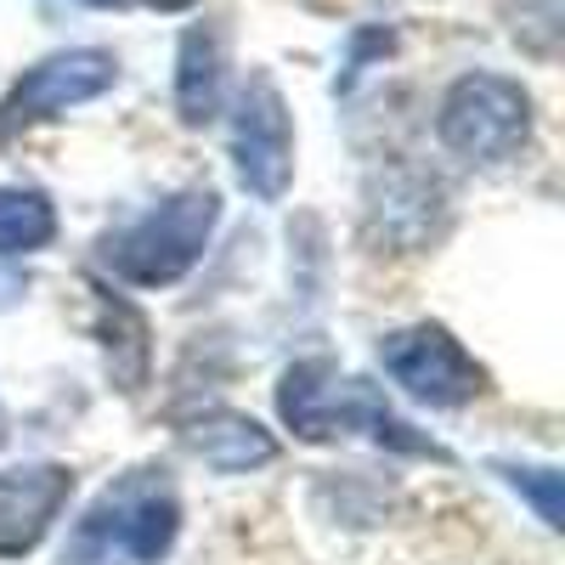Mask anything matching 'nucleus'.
I'll return each mask as SVG.
<instances>
[{
	"label": "nucleus",
	"instance_id": "nucleus-1",
	"mask_svg": "<svg viewBox=\"0 0 565 565\" xmlns=\"http://www.w3.org/2000/svg\"><path fill=\"white\" fill-rule=\"evenodd\" d=\"M181 532V503L164 469H130L79 521L63 565H159Z\"/></svg>",
	"mask_w": 565,
	"mask_h": 565
},
{
	"label": "nucleus",
	"instance_id": "nucleus-2",
	"mask_svg": "<svg viewBox=\"0 0 565 565\" xmlns=\"http://www.w3.org/2000/svg\"><path fill=\"white\" fill-rule=\"evenodd\" d=\"M277 413H282V424H289L295 436H306V441H328V436H345V430H373L380 441H391V447H402V452H430V458H441L436 441L413 436L407 424H402L380 396H373L362 380H345V373L328 362V356H306V362H295L289 373H282Z\"/></svg>",
	"mask_w": 565,
	"mask_h": 565
},
{
	"label": "nucleus",
	"instance_id": "nucleus-3",
	"mask_svg": "<svg viewBox=\"0 0 565 565\" xmlns=\"http://www.w3.org/2000/svg\"><path fill=\"white\" fill-rule=\"evenodd\" d=\"M215 215H221V199L210 186H186V193L148 210L136 226H125L119 238H108L103 255L125 282H136V289H170V282H181L199 266Z\"/></svg>",
	"mask_w": 565,
	"mask_h": 565
},
{
	"label": "nucleus",
	"instance_id": "nucleus-4",
	"mask_svg": "<svg viewBox=\"0 0 565 565\" xmlns=\"http://www.w3.org/2000/svg\"><path fill=\"white\" fill-rule=\"evenodd\" d=\"M436 136L469 164H503L532 136V97L503 74H463L441 97Z\"/></svg>",
	"mask_w": 565,
	"mask_h": 565
},
{
	"label": "nucleus",
	"instance_id": "nucleus-5",
	"mask_svg": "<svg viewBox=\"0 0 565 565\" xmlns=\"http://www.w3.org/2000/svg\"><path fill=\"white\" fill-rule=\"evenodd\" d=\"M380 362L413 402H430V407H463V402H476L487 391L481 362L436 322H413V328L385 334Z\"/></svg>",
	"mask_w": 565,
	"mask_h": 565
},
{
	"label": "nucleus",
	"instance_id": "nucleus-6",
	"mask_svg": "<svg viewBox=\"0 0 565 565\" xmlns=\"http://www.w3.org/2000/svg\"><path fill=\"white\" fill-rule=\"evenodd\" d=\"M232 164L238 181L255 199L277 204L289 193L295 175V125H289V103L271 85V74H249L244 97H238V125H232Z\"/></svg>",
	"mask_w": 565,
	"mask_h": 565
},
{
	"label": "nucleus",
	"instance_id": "nucleus-7",
	"mask_svg": "<svg viewBox=\"0 0 565 565\" xmlns=\"http://www.w3.org/2000/svg\"><path fill=\"white\" fill-rule=\"evenodd\" d=\"M114 68H119V63H114V52H97V45L34 63V68L12 85V97L0 103V130L40 125V119H52V114L74 108V103L103 97V90L114 85Z\"/></svg>",
	"mask_w": 565,
	"mask_h": 565
},
{
	"label": "nucleus",
	"instance_id": "nucleus-8",
	"mask_svg": "<svg viewBox=\"0 0 565 565\" xmlns=\"http://www.w3.org/2000/svg\"><path fill=\"white\" fill-rule=\"evenodd\" d=\"M68 492H74V469H63V463L0 469V559H23L52 532Z\"/></svg>",
	"mask_w": 565,
	"mask_h": 565
},
{
	"label": "nucleus",
	"instance_id": "nucleus-9",
	"mask_svg": "<svg viewBox=\"0 0 565 565\" xmlns=\"http://www.w3.org/2000/svg\"><path fill=\"white\" fill-rule=\"evenodd\" d=\"M226 97V34L215 23H193L175 52V114L186 125H210Z\"/></svg>",
	"mask_w": 565,
	"mask_h": 565
},
{
	"label": "nucleus",
	"instance_id": "nucleus-10",
	"mask_svg": "<svg viewBox=\"0 0 565 565\" xmlns=\"http://www.w3.org/2000/svg\"><path fill=\"white\" fill-rule=\"evenodd\" d=\"M186 447H193L210 469H221V476H244V469H260V463L277 458V441L244 413H204L193 430H186Z\"/></svg>",
	"mask_w": 565,
	"mask_h": 565
},
{
	"label": "nucleus",
	"instance_id": "nucleus-11",
	"mask_svg": "<svg viewBox=\"0 0 565 565\" xmlns=\"http://www.w3.org/2000/svg\"><path fill=\"white\" fill-rule=\"evenodd\" d=\"M436 204H441V193H436L430 175H418V170H391L380 204H373V215H380V226H385L391 244L413 249V244H424V238L436 232V226H430Z\"/></svg>",
	"mask_w": 565,
	"mask_h": 565
},
{
	"label": "nucleus",
	"instance_id": "nucleus-12",
	"mask_svg": "<svg viewBox=\"0 0 565 565\" xmlns=\"http://www.w3.org/2000/svg\"><path fill=\"white\" fill-rule=\"evenodd\" d=\"M103 334H108V367L119 391H141L153 367V345H148V317H141L125 295H103Z\"/></svg>",
	"mask_w": 565,
	"mask_h": 565
},
{
	"label": "nucleus",
	"instance_id": "nucleus-13",
	"mask_svg": "<svg viewBox=\"0 0 565 565\" xmlns=\"http://www.w3.org/2000/svg\"><path fill=\"white\" fill-rule=\"evenodd\" d=\"M57 238V210L34 186H0V255H29Z\"/></svg>",
	"mask_w": 565,
	"mask_h": 565
},
{
	"label": "nucleus",
	"instance_id": "nucleus-14",
	"mask_svg": "<svg viewBox=\"0 0 565 565\" xmlns=\"http://www.w3.org/2000/svg\"><path fill=\"white\" fill-rule=\"evenodd\" d=\"M509 18H514V40H521L526 52H537V57L559 52V18H565L559 0H514Z\"/></svg>",
	"mask_w": 565,
	"mask_h": 565
},
{
	"label": "nucleus",
	"instance_id": "nucleus-15",
	"mask_svg": "<svg viewBox=\"0 0 565 565\" xmlns=\"http://www.w3.org/2000/svg\"><path fill=\"white\" fill-rule=\"evenodd\" d=\"M514 487H526L537 498V514L548 526H559V476L554 469H514Z\"/></svg>",
	"mask_w": 565,
	"mask_h": 565
},
{
	"label": "nucleus",
	"instance_id": "nucleus-16",
	"mask_svg": "<svg viewBox=\"0 0 565 565\" xmlns=\"http://www.w3.org/2000/svg\"><path fill=\"white\" fill-rule=\"evenodd\" d=\"M85 7H103V12H114V7H186V0H85Z\"/></svg>",
	"mask_w": 565,
	"mask_h": 565
}]
</instances>
